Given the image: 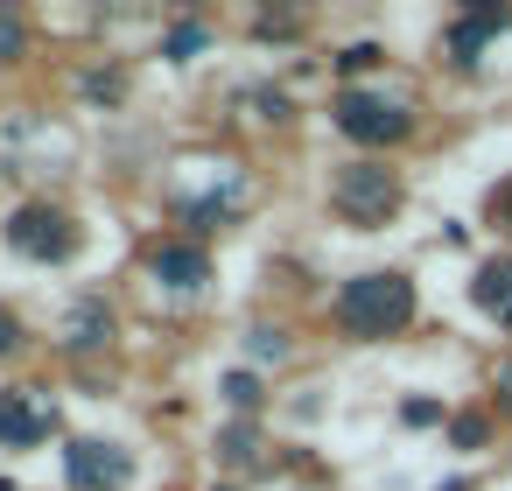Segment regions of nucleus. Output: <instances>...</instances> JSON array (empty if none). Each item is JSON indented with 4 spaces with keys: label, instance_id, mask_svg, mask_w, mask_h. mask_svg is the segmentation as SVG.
<instances>
[{
    "label": "nucleus",
    "instance_id": "obj_1",
    "mask_svg": "<svg viewBox=\"0 0 512 491\" xmlns=\"http://www.w3.org/2000/svg\"><path fill=\"white\" fill-rule=\"evenodd\" d=\"M337 330L358 337V344H379V337H400L414 323V281L400 267H372V274H351L330 302Z\"/></svg>",
    "mask_w": 512,
    "mask_h": 491
},
{
    "label": "nucleus",
    "instance_id": "obj_2",
    "mask_svg": "<svg viewBox=\"0 0 512 491\" xmlns=\"http://www.w3.org/2000/svg\"><path fill=\"white\" fill-rule=\"evenodd\" d=\"M330 211L344 225H358V232L386 225L400 211V169H386V162H344L330 176Z\"/></svg>",
    "mask_w": 512,
    "mask_h": 491
},
{
    "label": "nucleus",
    "instance_id": "obj_3",
    "mask_svg": "<svg viewBox=\"0 0 512 491\" xmlns=\"http://www.w3.org/2000/svg\"><path fill=\"white\" fill-rule=\"evenodd\" d=\"M330 127L344 134V141H358V148H400L407 134H414V113L400 106V99H386V92H337L330 99Z\"/></svg>",
    "mask_w": 512,
    "mask_h": 491
},
{
    "label": "nucleus",
    "instance_id": "obj_4",
    "mask_svg": "<svg viewBox=\"0 0 512 491\" xmlns=\"http://www.w3.org/2000/svg\"><path fill=\"white\" fill-rule=\"evenodd\" d=\"M8 246L22 253V260H43V267H57V260H71L78 253V225H71V211L64 204H22L15 218H8Z\"/></svg>",
    "mask_w": 512,
    "mask_h": 491
},
{
    "label": "nucleus",
    "instance_id": "obj_5",
    "mask_svg": "<svg viewBox=\"0 0 512 491\" xmlns=\"http://www.w3.org/2000/svg\"><path fill=\"white\" fill-rule=\"evenodd\" d=\"M50 428H57V407L36 386H0V449H36L50 442Z\"/></svg>",
    "mask_w": 512,
    "mask_h": 491
},
{
    "label": "nucleus",
    "instance_id": "obj_6",
    "mask_svg": "<svg viewBox=\"0 0 512 491\" xmlns=\"http://www.w3.org/2000/svg\"><path fill=\"white\" fill-rule=\"evenodd\" d=\"M64 470H71L78 491H120V484L134 477V456H127L120 442H71V449H64Z\"/></svg>",
    "mask_w": 512,
    "mask_h": 491
},
{
    "label": "nucleus",
    "instance_id": "obj_7",
    "mask_svg": "<svg viewBox=\"0 0 512 491\" xmlns=\"http://www.w3.org/2000/svg\"><path fill=\"white\" fill-rule=\"evenodd\" d=\"M148 274H155L162 288H176V295H197V288L211 281V253H204L197 239H162V246L148 253Z\"/></svg>",
    "mask_w": 512,
    "mask_h": 491
},
{
    "label": "nucleus",
    "instance_id": "obj_8",
    "mask_svg": "<svg viewBox=\"0 0 512 491\" xmlns=\"http://www.w3.org/2000/svg\"><path fill=\"white\" fill-rule=\"evenodd\" d=\"M505 22H512L505 8H470L463 22H449V64H463V71H470V64H477V50H484Z\"/></svg>",
    "mask_w": 512,
    "mask_h": 491
},
{
    "label": "nucleus",
    "instance_id": "obj_9",
    "mask_svg": "<svg viewBox=\"0 0 512 491\" xmlns=\"http://www.w3.org/2000/svg\"><path fill=\"white\" fill-rule=\"evenodd\" d=\"M470 302L491 309V316L512 330V253H498V260H484V267L470 274Z\"/></svg>",
    "mask_w": 512,
    "mask_h": 491
},
{
    "label": "nucleus",
    "instance_id": "obj_10",
    "mask_svg": "<svg viewBox=\"0 0 512 491\" xmlns=\"http://www.w3.org/2000/svg\"><path fill=\"white\" fill-rule=\"evenodd\" d=\"M64 344H71V351H106V344H113V309H106L99 295H92V302H78V309H71Z\"/></svg>",
    "mask_w": 512,
    "mask_h": 491
},
{
    "label": "nucleus",
    "instance_id": "obj_11",
    "mask_svg": "<svg viewBox=\"0 0 512 491\" xmlns=\"http://www.w3.org/2000/svg\"><path fill=\"white\" fill-rule=\"evenodd\" d=\"M29 351V323L8 309V302H0V365H8V358H22Z\"/></svg>",
    "mask_w": 512,
    "mask_h": 491
},
{
    "label": "nucleus",
    "instance_id": "obj_12",
    "mask_svg": "<svg viewBox=\"0 0 512 491\" xmlns=\"http://www.w3.org/2000/svg\"><path fill=\"white\" fill-rule=\"evenodd\" d=\"M484 218H491V225L512 239V176H505V183H491V197H484Z\"/></svg>",
    "mask_w": 512,
    "mask_h": 491
},
{
    "label": "nucleus",
    "instance_id": "obj_13",
    "mask_svg": "<svg viewBox=\"0 0 512 491\" xmlns=\"http://www.w3.org/2000/svg\"><path fill=\"white\" fill-rule=\"evenodd\" d=\"M253 358H274V365H281V358H288V330L260 323V330H253Z\"/></svg>",
    "mask_w": 512,
    "mask_h": 491
},
{
    "label": "nucleus",
    "instance_id": "obj_14",
    "mask_svg": "<svg viewBox=\"0 0 512 491\" xmlns=\"http://www.w3.org/2000/svg\"><path fill=\"white\" fill-rule=\"evenodd\" d=\"M225 400H232L239 414H253V407H260V386H253L246 372H232V379H225Z\"/></svg>",
    "mask_w": 512,
    "mask_h": 491
},
{
    "label": "nucleus",
    "instance_id": "obj_15",
    "mask_svg": "<svg viewBox=\"0 0 512 491\" xmlns=\"http://www.w3.org/2000/svg\"><path fill=\"white\" fill-rule=\"evenodd\" d=\"M491 407H498V414L512 421V358H505V365L491 372Z\"/></svg>",
    "mask_w": 512,
    "mask_h": 491
},
{
    "label": "nucleus",
    "instance_id": "obj_16",
    "mask_svg": "<svg viewBox=\"0 0 512 491\" xmlns=\"http://www.w3.org/2000/svg\"><path fill=\"white\" fill-rule=\"evenodd\" d=\"M449 435H456V449H477V442H484V414H463Z\"/></svg>",
    "mask_w": 512,
    "mask_h": 491
},
{
    "label": "nucleus",
    "instance_id": "obj_17",
    "mask_svg": "<svg viewBox=\"0 0 512 491\" xmlns=\"http://www.w3.org/2000/svg\"><path fill=\"white\" fill-rule=\"evenodd\" d=\"M337 64H344V71H372V64H379V50H372V43H351Z\"/></svg>",
    "mask_w": 512,
    "mask_h": 491
},
{
    "label": "nucleus",
    "instance_id": "obj_18",
    "mask_svg": "<svg viewBox=\"0 0 512 491\" xmlns=\"http://www.w3.org/2000/svg\"><path fill=\"white\" fill-rule=\"evenodd\" d=\"M225 456H232V463H253V428H232V435H225Z\"/></svg>",
    "mask_w": 512,
    "mask_h": 491
},
{
    "label": "nucleus",
    "instance_id": "obj_19",
    "mask_svg": "<svg viewBox=\"0 0 512 491\" xmlns=\"http://www.w3.org/2000/svg\"><path fill=\"white\" fill-rule=\"evenodd\" d=\"M197 43H204V29H197V22H183V29H176V36H169V50H176V57H190V50H197Z\"/></svg>",
    "mask_w": 512,
    "mask_h": 491
},
{
    "label": "nucleus",
    "instance_id": "obj_20",
    "mask_svg": "<svg viewBox=\"0 0 512 491\" xmlns=\"http://www.w3.org/2000/svg\"><path fill=\"white\" fill-rule=\"evenodd\" d=\"M22 50V22L15 15H0V57H15Z\"/></svg>",
    "mask_w": 512,
    "mask_h": 491
},
{
    "label": "nucleus",
    "instance_id": "obj_21",
    "mask_svg": "<svg viewBox=\"0 0 512 491\" xmlns=\"http://www.w3.org/2000/svg\"><path fill=\"white\" fill-rule=\"evenodd\" d=\"M0 491H15V484H8V477H0Z\"/></svg>",
    "mask_w": 512,
    "mask_h": 491
}]
</instances>
